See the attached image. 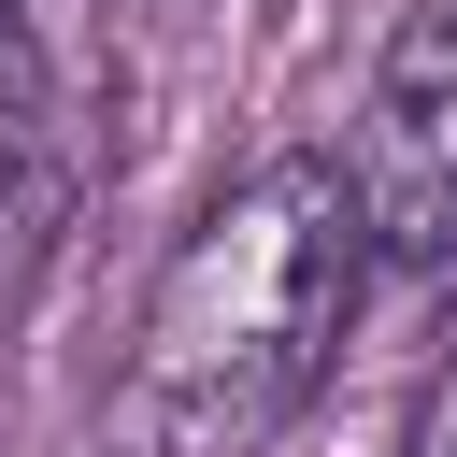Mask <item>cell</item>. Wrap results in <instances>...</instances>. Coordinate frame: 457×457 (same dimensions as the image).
Masks as SVG:
<instances>
[{
  "label": "cell",
  "instance_id": "cell-2",
  "mask_svg": "<svg viewBox=\"0 0 457 457\" xmlns=\"http://www.w3.org/2000/svg\"><path fill=\"white\" fill-rule=\"evenodd\" d=\"M343 186L371 214V257H443L457 243V0H414L386 29Z\"/></svg>",
  "mask_w": 457,
  "mask_h": 457
},
{
  "label": "cell",
  "instance_id": "cell-3",
  "mask_svg": "<svg viewBox=\"0 0 457 457\" xmlns=\"http://www.w3.org/2000/svg\"><path fill=\"white\" fill-rule=\"evenodd\" d=\"M29 143H43V43H29V29H14V0H0V200H14Z\"/></svg>",
  "mask_w": 457,
  "mask_h": 457
},
{
  "label": "cell",
  "instance_id": "cell-1",
  "mask_svg": "<svg viewBox=\"0 0 457 457\" xmlns=\"http://www.w3.org/2000/svg\"><path fill=\"white\" fill-rule=\"evenodd\" d=\"M371 300V214L343 157H257L143 286L100 457H257L343 357Z\"/></svg>",
  "mask_w": 457,
  "mask_h": 457
}]
</instances>
